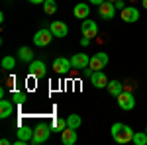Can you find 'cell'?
Listing matches in <instances>:
<instances>
[{
	"label": "cell",
	"instance_id": "5b68a950",
	"mask_svg": "<svg viewBox=\"0 0 147 145\" xmlns=\"http://www.w3.org/2000/svg\"><path fill=\"white\" fill-rule=\"evenodd\" d=\"M108 61H110V57L106 55V53H94V55L90 57V63H88V67L92 69V71H102V69H106V65H108Z\"/></svg>",
	"mask_w": 147,
	"mask_h": 145
},
{
	"label": "cell",
	"instance_id": "44dd1931",
	"mask_svg": "<svg viewBox=\"0 0 147 145\" xmlns=\"http://www.w3.org/2000/svg\"><path fill=\"white\" fill-rule=\"evenodd\" d=\"M43 12H45L47 16L55 14L57 12V2L55 0H45V2H43Z\"/></svg>",
	"mask_w": 147,
	"mask_h": 145
},
{
	"label": "cell",
	"instance_id": "603a6c76",
	"mask_svg": "<svg viewBox=\"0 0 147 145\" xmlns=\"http://www.w3.org/2000/svg\"><path fill=\"white\" fill-rule=\"evenodd\" d=\"M134 143L136 145H147V132H136L134 134Z\"/></svg>",
	"mask_w": 147,
	"mask_h": 145
},
{
	"label": "cell",
	"instance_id": "30bf717a",
	"mask_svg": "<svg viewBox=\"0 0 147 145\" xmlns=\"http://www.w3.org/2000/svg\"><path fill=\"white\" fill-rule=\"evenodd\" d=\"M122 20L125 24H134L139 20V10H137L136 6H125L122 8Z\"/></svg>",
	"mask_w": 147,
	"mask_h": 145
},
{
	"label": "cell",
	"instance_id": "9c48e42d",
	"mask_svg": "<svg viewBox=\"0 0 147 145\" xmlns=\"http://www.w3.org/2000/svg\"><path fill=\"white\" fill-rule=\"evenodd\" d=\"M98 14H100V18L104 20H112L114 16H116V4L114 2H102L100 6H98Z\"/></svg>",
	"mask_w": 147,
	"mask_h": 145
},
{
	"label": "cell",
	"instance_id": "4dcf8cb0",
	"mask_svg": "<svg viewBox=\"0 0 147 145\" xmlns=\"http://www.w3.org/2000/svg\"><path fill=\"white\" fill-rule=\"evenodd\" d=\"M141 6H143V8L147 10V0H141Z\"/></svg>",
	"mask_w": 147,
	"mask_h": 145
},
{
	"label": "cell",
	"instance_id": "8992f818",
	"mask_svg": "<svg viewBox=\"0 0 147 145\" xmlns=\"http://www.w3.org/2000/svg\"><path fill=\"white\" fill-rule=\"evenodd\" d=\"M28 73H30L34 78H43V77H45V73H47V67H45L43 61H35V59H34V61L28 65Z\"/></svg>",
	"mask_w": 147,
	"mask_h": 145
},
{
	"label": "cell",
	"instance_id": "6da1fadb",
	"mask_svg": "<svg viewBox=\"0 0 147 145\" xmlns=\"http://www.w3.org/2000/svg\"><path fill=\"white\" fill-rule=\"evenodd\" d=\"M110 134H112L114 141L116 143H129V141H134V129L127 125V123H114L112 129H110Z\"/></svg>",
	"mask_w": 147,
	"mask_h": 145
},
{
	"label": "cell",
	"instance_id": "5bb4252c",
	"mask_svg": "<svg viewBox=\"0 0 147 145\" xmlns=\"http://www.w3.org/2000/svg\"><path fill=\"white\" fill-rule=\"evenodd\" d=\"M77 139H79V135H77V129H73V127H65L61 132V141H63V145H75Z\"/></svg>",
	"mask_w": 147,
	"mask_h": 145
},
{
	"label": "cell",
	"instance_id": "d6986e66",
	"mask_svg": "<svg viewBox=\"0 0 147 145\" xmlns=\"http://www.w3.org/2000/svg\"><path fill=\"white\" fill-rule=\"evenodd\" d=\"M106 88H108V92H110L112 96H118V94L124 90V86H122V82H120V80H110Z\"/></svg>",
	"mask_w": 147,
	"mask_h": 145
},
{
	"label": "cell",
	"instance_id": "ffe728a7",
	"mask_svg": "<svg viewBox=\"0 0 147 145\" xmlns=\"http://www.w3.org/2000/svg\"><path fill=\"white\" fill-rule=\"evenodd\" d=\"M80 123H82V120H80L79 114H71L67 118V127H73V129H79Z\"/></svg>",
	"mask_w": 147,
	"mask_h": 145
},
{
	"label": "cell",
	"instance_id": "484cf974",
	"mask_svg": "<svg viewBox=\"0 0 147 145\" xmlns=\"http://www.w3.org/2000/svg\"><path fill=\"white\" fill-rule=\"evenodd\" d=\"M80 45H82V47H88V45H90V37L82 35V39H80Z\"/></svg>",
	"mask_w": 147,
	"mask_h": 145
},
{
	"label": "cell",
	"instance_id": "9a60e30c",
	"mask_svg": "<svg viewBox=\"0 0 147 145\" xmlns=\"http://www.w3.org/2000/svg\"><path fill=\"white\" fill-rule=\"evenodd\" d=\"M73 14H75L77 20H86V18L90 16V6H88L86 2H79V4L73 8Z\"/></svg>",
	"mask_w": 147,
	"mask_h": 145
},
{
	"label": "cell",
	"instance_id": "277c9868",
	"mask_svg": "<svg viewBox=\"0 0 147 145\" xmlns=\"http://www.w3.org/2000/svg\"><path fill=\"white\" fill-rule=\"evenodd\" d=\"M55 35H53V32L49 30V28H41V30H37L34 35V43L37 45V47H45V45L51 43V39H53Z\"/></svg>",
	"mask_w": 147,
	"mask_h": 145
},
{
	"label": "cell",
	"instance_id": "8fae6325",
	"mask_svg": "<svg viewBox=\"0 0 147 145\" xmlns=\"http://www.w3.org/2000/svg\"><path fill=\"white\" fill-rule=\"evenodd\" d=\"M108 77H106V73H102V71H94L90 75V84H94L96 88H106L108 86Z\"/></svg>",
	"mask_w": 147,
	"mask_h": 145
},
{
	"label": "cell",
	"instance_id": "f1b7e54d",
	"mask_svg": "<svg viewBox=\"0 0 147 145\" xmlns=\"http://www.w3.org/2000/svg\"><path fill=\"white\" fill-rule=\"evenodd\" d=\"M122 6H124V0H118V2H116V8H120V10H122Z\"/></svg>",
	"mask_w": 147,
	"mask_h": 145
},
{
	"label": "cell",
	"instance_id": "83f0119b",
	"mask_svg": "<svg viewBox=\"0 0 147 145\" xmlns=\"http://www.w3.org/2000/svg\"><path fill=\"white\" fill-rule=\"evenodd\" d=\"M92 73H94V71H92L90 67H86V69H84V77H88V78H90V75H92Z\"/></svg>",
	"mask_w": 147,
	"mask_h": 145
},
{
	"label": "cell",
	"instance_id": "2e32d148",
	"mask_svg": "<svg viewBox=\"0 0 147 145\" xmlns=\"http://www.w3.org/2000/svg\"><path fill=\"white\" fill-rule=\"evenodd\" d=\"M12 114H14V102L10 100H0V118L4 120V118H10Z\"/></svg>",
	"mask_w": 147,
	"mask_h": 145
},
{
	"label": "cell",
	"instance_id": "52a82bcc",
	"mask_svg": "<svg viewBox=\"0 0 147 145\" xmlns=\"http://www.w3.org/2000/svg\"><path fill=\"white\" fill-rule=\"evenodd\" d=\"M71 69H73V63L67 57H57L55 61H53V71H55L57 75H67Z\"/></svg>",
	"mask_w": 147,
	"mask_h": 145
},
{
	"label": "cell",
	"instance_id": "1f68e13d",
	"mask_svg": "<svg viewBox=\"0 0 147 145\" xmlns=\"http://www.w3.org/2000/svg\"><path fill=\"white\" fill-rule=\"evenodd\" d=\"M108 2H114V4H116V2H118V0H108Z\"/></svg>",
	"mask_w": 147,
	"mask_h": 145
},
{
	"label": "cell",
	"instance_id": "f546056e",
	"mask_svg": "<svg viewBox=\"0 0 147 145\" xmlns=\"http://www.w3.org/2000/svg\"><path fill=\"white\" fill-rule=\"evenodd\" d=\"M30 2H32V4H43L45 0H30Z\"/></svg>",
	"mask_w": 147,
	"mask_h": 145
},
{
	"label": "cell",
	"instance_id": "e0dca14e",
	"mask_svg": "<svg viewBox=\"0 0 147 145\" xmlns=\"http://www.w3.org/2000/svg\"><path fill=\"white\" fill-rule=\"evenodd\" d=\"M18 59L24 61V63H32V61H34V51H32L30 47H26V45H24V47L18 49Z\"/></svg>",
	"mask_w": 147,
	"mask_h": 145
},
{
	"label": "cell",
	"instance_id": "d4e9b609",
	"mask_svg": "<svg viewBox=\"0 0 147 145\" xmlns=\"http://www.w3.org/2000/svg\"><path fill=\"white\" fill-rule=\"evenodd\" d=\"M26 100H28V96L24 92H12V102L14 104H24Z\"/></svg>",
	"mask_w": 147,
	"mask_h": 145
},
{
	"label": "cell",
	"instance_id": "d6a6232c",
	"mask_svg": "<svg viewBox=\"0 0 147 145\" xmlns=\"http://www.w3.org/2000/svg\"><path fill=\"white\" fill-rule=\"evenodd\" d=\"M145 132H147V127H145Z\"/></svg>",
	"mask_w": 147,
	"mask_h": 145
},
{
	"label": "cell",
	"instance_id": "4316f807",
	"mask_svg": "<svg viewBox=\"0 0 147 145\" xmlns=\"http://www.w3.org/2000/svg\"><path fill=\"white\" fill-rule=\"evenodd\" d=\"M88 2H90L92 6H100L102 2H106V0H88Z\"/></svg>",
	"mask_w": 147,
	"mask_h": 145
},
{
	"label": "cell",
	"instance_id": "ac0fdd59",
	"mask_svg": "<svg viewBox=\"0 0 147 145\" xmlns=\"http://www.w3.org/2000/svg\"><path fill=\"white\" fill-rule=\"evenodd\" d=\"M18 139H22V141H32V137H34V129L32 127H28V125H22V127H18Z\"/></svg>",
	"mask_w": 147,
	"mask_h": 145
},
{
	"label": "cell",
	"instance_id": "7a4b0ae2",
	"mask_svg": "<svg viewBox=\"0 0 147 145\" xmlns=\"http://www.w3.org/2000/svg\"><path fill=\"white\" fill-rule=\"evenodd\" d=\"M51 125H47V123H39L37 127L34 129V137H32V143L34 145H39L43 143V141H47L49 139V135H51Z\"/></svg>",
	"mask_w": 147,
	"mask_h": 145
},
{
	"label": "cell",
	"instance_id": "7c38bea8",
	"mask_svg": "<svg viewBox=\"0 0 147 145\" xmlns=\"http://www.w3.org/2000/svg\"><path fill=\"white\" fill-rule=\"evenodd\" d=\"M71 63H73V69H86L90 63V57L86 53H75L71 57Z\"/></svg>",
	"mask_w": 147,
	"mask_h": 145
},
{
	"label": "cell",
	"instance_id": "ba28073f",
	"mask_svg": "<svg viewBox=\"0 0 147 145\" xmlns=\"http://www.w3.org/2000/svg\"><path fill=\"white\" fill-rule=\"evenodd\" d=\"M80 32H82V35H86V37H96V34H98V26H96V22L94 20H90V18H86V20H82V24H80Z\"/></svg>",
	"mask_w": 147,
	"mask_h": 145
},
{
	"label": "cell",
	"instance_id": "4fadbf2b",
	"mask_svg": "<svg viewBox=\"0 0 147 145\" xmlns=\"http://www.w3.org/2000/svg\"><path fill=\"white\" fill-rule=\"evenodd\" d=\"M49 30L53 32L55 37H67V34H69V26L65 22H59V20L49 24Z\"/></svg>",
	"mask_w": 147,
	"mask_h": 145
},
{
	"label": "cell",
	"instance_id": "cb8c5ba5",
	"mask_svg": "<svg viewBox=\"0 0 147 145\" xmlns=\"http://www.w3.org/2000/svg\"><path fill=\"white\" fill-rule=\"evenodd\" d=\"M14 67H16V59H14V57L6 55L2 59V69H4V71H12Z\"/></svg>",
	"mask_w": 147,
	"mask_h": 145
},
{
	"label": "cell",
	"instance_id": "7402d4cb",
	"mask_svg": "<svg viewBox=\"0 0 147 145\" xmlns=\"http://www.w3.org/2000/svg\"><path fill=\"white\" fill-rule=\"evenodd\" d=\"M65 127H67V120H61V118H55L53 123H51V129L57 132V134H59V132H63Z\"/></svg>",
	"mask_w": 147,
	"mask_h": 145
},
{
	"label": "cell",
	"instance_id": "3957f363",
	"mask_svg": "<svg viewBox=\"0 0 147 145\" xmlns=\"http://www.w3.org/2000/svg\"><path fill=\"white\" fill-rule=\"evenodd\" d=\"M116 98H118V106H120L122 110L129 112V110L136 108V98H134V94H131L129 90H122Z\"/></svg>",
	"mask_w": 147,
	"mask_h": 145
}]
</instances>
